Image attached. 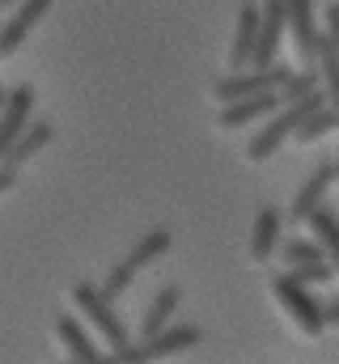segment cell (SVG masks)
Returning <instances> with one entry per match:
<instances>
[{"label":"cell","mask_w":339,"mask_h":364,"mask_svg":"<svg viewBox=\"0 0 339 364\" xmlns=\"http://www.w3.org/2000/svg\"><path fill=\"white\" fill-rule=\"evenodd\" d=\"M280 34H284V0H263V9H259V38H254L251 68H271V64H276Z\"/></svg>","instance_id":"7"},{"label":"cell","mask_w":339,"mask_h":364,"mask_svg":"<svg viewBox=\"0 0 339 364\" xmlns=\"http://www.w3.org/2000/svg\"><path fill=\"white\" fill-rule=\"evenodd\" d=\"M306 225H310V233H314V242L323 246V255H327V263L335 267L339 275V216L327 208V203H318L310 216H306Z\"/></svg>","instance_id":"13"},{"label":"cell","mask_w":339,"mask_h":364,"mask_svg":"<svg viewBox=\"0 0 339 364\" xmlns=\"http://www.w3.org/2000/svg\"><path fill=\"white\" fill-rule=\"evenodd\" d=\"M9 4H17V0H0V9H9Z\"/></svg>","instance_id":"29"},{"label":"cell","mask_w":339,"mask_h":364,"mask_svg":"<svg viewBox=\"0 0 339 364\" xmlns=\"http://www.w3.org/2000/svg\"><path fill=\"white\" fill-rule=\"evenodd\" d=\"M51 136H56V127L51 123H26V132L13 140V149L4 153V166H13V170H21L43 144H51Z\"/></svg>","instance_id":"14"},{"label":"cell","mask_w":339,"mask_h":364,"mask_svg":"<svg viewBox=\"0 0 339 364\" xmlns=\"http://www.w3.org/2000/svg\"><path fill=\"white\" fill-rule=\"evenodd\" d=\"M339 123V106H331V102H323V106H314L306 119H301V127L293 132L301 144H314V140H323V136H331Z\"/></svg>","instance_id":"19"},{"label":"cell","mask_w":339,"mask_h":364,"mask_svg":"<svg viewBox=\"0 0 339 364\" xmlns=\"http://www.w3.org/2000/svg\"><path fill=\"white\" fill-rule=\"evenodd\" d=\"M323 322H327V326H339V301L323 305Z\"/></svg>","instance_id":"27"},{"label":"cell","mask_w":339,"mask_h":364,"mask_svg":"<svg viewBox=\"0 0 339 364\" xmlns=\"http://www.w3.org/2000/svg\"><path fill=\"white\" fill-rule=\"evenodd\" d=\"M323 102H327L323 90L306 93V97H297V102H280V114H271V119H267V127H263L251 144H246V157H251V161H267L284 140H293V132L301 127V119H306L314 106H323Z\"/></svg>","instance_id":"1"},{"label":"cell","mask_w":339,"mask_h":364,"mask_svg":"<svg viewBox=\"0 0 339 364\" xmlns=\"http://www.w3.org/2000/svg\"><path fill=\"white\" fill-rule=\"evenodd\" d=\"M318 90V73L314 68H301V73H288L284 77V85H280V102H297V97H306V93Z\"/></svg>","instance_id":"22"},{"label":"cell","mask_w":339,"mask_h":364,"mask_svg":"<svg viewBox=\"0 0 339 364\" xmlns=\"http://www.w3.org/2000/svg\"><path fill=\"white\" fill-rule=\"evenodd\" d=\"M132 267H127V263H119V267H110V275H106V284H102V296H106V301H115V296H123V292H127V288H132Z\"/></svg>","instance_id":"23"},{"label":"cell","mask_w":339,"mask_h":364,"mask_svg":"<svg viewBox=\"0 0 339 364\" xmlns=\"http://www.w3.org/2000/svg\"><path fill=\"white\" fill-rule=\"evenodd\" d=\"M0 106H4V90H0Z\"/></svg>","instance_id":"30"},{"label":"cell","mask_w":339,"mask_h":364,"mask_svg":"<svg viewBox=\"0 0 339 364\" xmlns=\"http://www.w3.org/2000/svg\"><path fill=\"white\" fill-rule=\"evenodd\" d=\"M288 272L297 275L301 284H327V279L335 275V267H331L327 259H318V263H301V267H288Z\"/></svg>","instance_id":"24"},{"label":"cell","mask_w":339,"mask_h":364,"mask_svg":"<svg viewBox=\"0 0 339 364\" xmlns=\"http://www.w3.org/2000/svg\"><path fill=\"white\" fill-rule=\"evenodd\" d=\"M280 255H284L288 267H301V263H318V259H327L323 246H318L314 237H293L288 246H280Z\"/></svg>","instance_id":"21"},{"label":"cell","mask_w":339,"mask_h":364,"mask_svg":"<svg viewBox=\"0 0 339 364\" xmlns=\"http://www.w3.org/2000/svg\"><path fill=\"white\" fill-rule=\"evenodd\" d=\"M271 110H280V93H276V90H267V93H251V97L225 102V110L217 114V127L234 132V127H246V123L263 119V114H271Z\"/></svg>","instance_id":"10"},{"label":"cell","mask_w":339,"mask_h":364,"mask_svg":"<svg viewBox=\"0 0 339 364\" xmlns=\"http://www.w3.org/2000/svg\"><path fill=\"white\" fill-rule=\"evenodd\" d=\"M56 0H21V9L4 21V30H0V60H9L21 43H26V34L47 17V9H51Z\"/></svg>","instance_id":"9"},{"label":"cell","mask_w":339,"mask_h":364,"mask_svg":"<svg viewBox=\"0 0 339 364\" xmlns=\"http://www.w3.org/2000/svg\"><path fill=\"white\" fill-rule=\"evenodd\" d=\"M178 301H182V292H178V284H166L153 301H149V309H145V322H140V339H149V335H157L162 326H170V314L178 309Z\"/></svg>","instance_id":"16"},{"label":"cell","mask_w":339,"mask_h":364,"mask_svg":"<svg viewBox=\"0 0 339 364\" xmlns=\"http://www.w3.org/2000/svg\"><path fill=\"white\" fill-rule=\"evenodd\" d=\"M254 38H259V4L246 0V4L238 9V30H234V47H229V68H234V73L251 68Z\"/></svg>","instance_id":"12"},{"label":"cell","mask_w":339,"mask_h":364,"mask_svg":"<svg viewBox=\"0 0 339 364\" xmlns=\"http://www.w3.org/2000/svg\"><path fill=\"white\" fill-rule=\"evenodd\" d=\"M288 73H293V68H280V64H271V68H251V73L242 68V73H229L225 81H217V85H212V97L225 106V102H238V97H251V93L280 90Z\"/></svg>","instance_id":"5"},{"label":"cell","mask_w":339,"mask_h":364,"mask_svg":"<svg viewBox=\"0 0 339 364\" xmlns=\"http://www.w3.org/2000/svg\"><path fill=\"white\" fill-rule=\"evenodd\" d=\"M323 34L331 38V47L339 51V4H327V30Z\"/></svg>","instance_id":"25"},{"label":"cell","mask_w":339,"mask_h":364,"mask_svg":"<svg viewBox=\"0 0 339 364\" xmlns=\"http://www.w3.org/2000/svg\"><path fill=\"white\" fill-rule=\"evenodd\" d=\"M56 335H60V343L68 348V356H73L77 364H102L98 348H93V339L85 335L73 318H60V322H56Z\"/></svg>","instance_id":"18"},{"label":"cell","mask_w":339,"mask_h":364,"mask_svg":"<svg viewBox=\"0 0 339 364\" xmlns=\"http://www.w3.org/2000/svg\"><path fill=\"white\" fill-rule=\"evenodd\" d=\"M204 339V331L195 326V322H174V326H162L157 335H149V339H140L136 348L127 343V348H119L115 352V364H145V360H166V356H178V352H187V348H195Z\"/></svg>","instance_id":"2"},{"label":"cell","mask_w":339,"mask_h":364,"mask_svg":"<svg viewBox=\"0 0 339 364\" xmlns=\"http://www.w3.org/2000/svg\"><path fill=\"white\" fill-rule=\"evenodd\" d=\"M335 132H339V123H335ZM331 166H335V182H339V157H335V161H331Z\"/></svg>","instance_id":"28"},{"label":"cell","mask_w":339,"mask_h":364,"mask_svg":"<svg viewBox=\"0 0 339 364\" xmlns=\"http://www.w3.org/2000/svg\"><path fill=\"white\" fill-rule=\"evenodd\" d=\"M284 30H293V47L301 55V64H314L318 51V21H314V0H284Z\"/></svg>","instance_id":"6"},{"label":"cell","mask_w":339,"mask_h":364,"mask_svg":"<svg viewBox=\"0 0 339 364\" xmlns=\"http://www.w3.org/2000/svg\"><path fill=\"white\" fill-rule=\"evenodd\" d=\"M335 182V166L331 161H318L314 170H310V178L301 182V191L293 195V208H288V216H293V225H301L323 199H327V186Z\"/></svg>","instance_id":"11"},{"label":"cell","mask_w":339,"mask_h":364,"mask_svg":"<svg viewBox=\"0 0 339 364\" xmlns=\"http://www.w3.org/2000/svg\"><path fill=\"white\" fill-rule=\"evenodd\" d=\"M73 301H77V309L89 318V326L106 339L110 356H115L119 348H127V343H132V339H127V326L119 322V314L110 309V301L102 296V288H93V284H77V288H73Z\"/></svg>","instance_id":"4"},{"label":"cell","mask_w":339,"mask_h":364,"mask_svg":"<svg viewBox=\"0 0 339 364\" xmlns=\"http://www.w3.org/2000/svg\"><path fill=\"white\" fill-rule=\"evenodd\" d=\"M271 292L280 301V309L288 314V322L301 331V335H323V305L310 296V284H301L293 272H280L271 275Z\"/></svg>","instance_id":"3"},{"label":"cell","mask_w":339,"mask_h":364,"mask_svg":"<svg viewBox=\"0 0 339 364\" xmlns=\"http://www.w3.org/2000/svg\"><path fill=\"white\" fill-rule=\"evenodd\" d=\"M314 64H318V90H323V97H327L331 106H339V51L331 47V38H327V34L318 38Z\"/></svg>","instance_id":"17"},{"label":"cell","mask_w":339,"mask_h":364,"mask_svg":"<svg viewBox=\"0 0 339 364\" xmlns=\"http://www.w3.org/2000/svg\"><path fill=\"white\" fill-rule=\"evenodd\" d=\"M276 242H280V208H259V216H254V233H251V259L254 263L271 259Z\"/></svg>","instance_id":"15"},{"label":"cell","mask_w":339,"mask_h":364,"mask_svg":"<svg viewBox=\"0 0 339 364\" xmlns=\"http://www.w3.org/2000/svg\"><path fill=\"white\" fill-rule=\"evenodd\" d=\"M13 182H17V170H13V166H4V161H0V195H4V191H9V186H13Z\"/></svg>","instance_id":"26"},{"label":"cell","mask_w":339,"mask_h":364,"mask_svg":"<svg viewBox=\"0 0 339 364\" xmlns=\"http://www.w3.org/2000/svg\"><path fill=\"white\" fill-rule=\"evenodd\" d=\"M30 110H34V90L30 85H13V90L4 93V106H0V161L13 149V140L26 132Z\"/></svg>","instance_id":"8"},{"label":"cell","mask_w":339,"mask_h":364,"mask_svg":"<svg viewBox=\"0 0 339 364\" xmlns=\"http://www.w3.org/2000/svg\"><path fill=\"white\" fill-rule=\"evenodd\" d=\"M166 250H170V233H166V229H153V233H145V237L132 246V255H127L123 263H127L132 272H140V267H149L153 259H162Z\"/></svg>","instance_id":"20"}]
</instances>
